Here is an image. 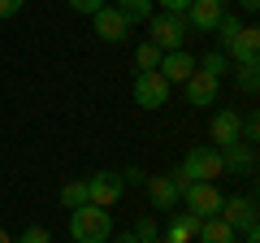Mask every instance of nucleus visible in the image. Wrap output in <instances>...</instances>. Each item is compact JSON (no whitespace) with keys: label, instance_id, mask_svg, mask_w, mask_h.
I'll return each instance as SVG.
<instances>
[{"label":"nucleus","instance_id":"nucleus-3","mask_svg":"<svg viewBox=\"0 0 260 243\" xmlns=\"http://www.w3.org/2000/svg\"><path fill=\"white\" fill-rule=\"evenodd\" d=\"M178 174H182L186 183H217V178H221V152H217L213 143L191 148L182 157V165H178Z\"/></svg>","mask_w":260,"mask_h":243},{"label":"nucleus","instance_id":"nucleus-34","mask_svg":"<svg viewBox=\"0 0 260 243\" xmlns=\"http://www.w3.org/2000/svg\"><path fill=\"white\" fill-rule=\"evenodd\" d=\"M217 5H221V9H225V5H230V0H217Z\"/></svg>","mask_w":260,"mask_h":243},{"label":"nucleus","instance_id":"nucleus-7","mask_svg":"<svg viewBox=\"0 0 260 243\" xmlns=\"http://www.w3.org/2000/svg\"><path fill=\"white\" fill-rule=\"evenodd\" d=\"M135 104L148 109V113L169 104V83L156 74V70H139V74H135Z\"/></svg>","mask_w":260,"mask_h":243},{"label":"nucleus","instance_id":"nucleus-5","mask_svg":"<svg viewBox=\"0 0 260 243\" xmlns=\"http://www.w3.org/2000/svg\"><path fill=\"white\" fill-rule=\"evenodd\" d=\"M83 183H87V204H100V208H113L121 200V191H126V183H121L117 169H95Z\"/></svg>","mask_w":260,"mask_h":243},{"label":"nucleus","instance_id":"nucleus-31","mask_svg":"<svg viewBox=\"0 0 260 243\" xmlns=\"http://www.w3.org/2000/svg\"><path fill=\"white\" fill-rule=\"evenodd\" d=\"M109 243H139V239H135V234H130V230H126V234H113V239H109Z\"/></svg>","mask_w":260,"mask_h":243},{"label":"nucleus","instance_id":"nucleus-19","mask_svg":"<svg viewBox=\"0 0 260 243\" xmlns=\"http://www.w3.org/2000/svg\"><path fill=\"white\" fill-rule=\"evenodd\" d=\"M195 66H200V70H204V74L208 78H217V83H221V78L225 74H230V56H225V52H204V56H195Z\"/></svg>","mask_w":260,"mask_h":243},{"label":"nucleus","instance_id":"nucleus-11","mask_svg":"<svg viewBox=\"0 0 260 243\" xmlns=\"http://www.w3.org/2000/svg\"><path fill=\"white\" fill-rule=\"evenodd\" d=\"M195 70H200V66H195V56L186 52V48H178V52H165V56H160V66H156V74L165 78L169 87H174V83H186V78H191Z\"/></svg>","mask_w":260,"mask_h":243},{"label":"nucleus","instance_id":"nucleus-8","mask_svg":"<svg viewBox=\"0 0 260 243\" xmlns=\"http://www.w3.org/2000/svg\"><path fill=\"white\" fill-rule=\"evenodd\" d=\"M208 139L213 148H230V143H243V117L234 109H217L213 122H208Z\"/></svg>","mask_w":260,"mask_h":243},{"label":"nucleus","instance_id":"nucleus-23","mask_svg":"<svg viewBox=\"0 0 260 243\" xmlns=\"http://www.w3.org/2000/svg\"><path fill=\"white\" fill-rule=\"evenodd\" d=\"M13 243H52V234H48V226H26Z\"/></svg>","mask_w":260,"mask_h":243},{"label":"nucleus","instance_id":"nucleus-17","mask_svg":"<svg viewBox=\"0 0 260 243\" xmlns=\"http://www.w3.org/2000/svg\"><path fill=\"white\" fill-rule=\"evenodd\" d=\"M195 243H239V234H234L221 217H204L200 230H195Z\"/></svg>","mask_w":260,"mask_h":243},{"label":"nucleus","instance_id":"nucleus-2","mask_svg":"<svg viewBox=\"0 0 260 243\" xmlns=\"http://www.w3.org/2000/svg\"><path fill=\"white\" fill-rule=\"evenodd\" d=\"M191 26H186L182 13H152L148 18V44H156L160 52H178L186 44Z\"/></svg>","mask_w":260,"mask_h":243},{"label":"nucleus","instance_id":"nucleus-14","mask_svg":"<svg viewBox=\"0 0 260 243\" xmlns=\"http://www.w3.org/2000/svg\"><path fill=\"white\" fill-rule=\"evenodd\" d=\"M221 152V174H256V148L251 143H230Z\"/></svg>","mask_w":260,"mask_h":243},{"label":"nucleus","instance_id":"nucleus-16","mask_svg":"<svg viewBox=\"0 0 260 243\" xmlns=\"http://www.w3.org/2000/svg\"><path fill=\"white\" fill-rule=\"evenodd\" d=\"M195 230H200V217L174 213V217L165 222V234H160V239H165V243H195Z\"/></svg>","mask_w":260,"mask_h":243},{"label":"nucleus","instance_id":"nucleus-12","mask_svg":"<svg viewBox=\"0 0 260 243\" xmlns=\"http://www.w3.org/2000/svg\"><path fill=\"white\" fill-rule=\"evenodd\" d=\"M182 87H186V100H191L195 109H213L217 96H221V83H217V78H208L204 70H195V74L186 78Z\"/></svg>","mask_w":260,"mask_h":243},{"label":"nucleus","instance_id":"nucleus-18","mask_svg":"<svg viewBox=\"0 0 260 243\" xmlns=\"http://www.w3.org/2000/svg\"><path fill=\"white\" fill-rule=\"evenodd\" d=\"M113 9H117L121 18L135 26V22H148V18H152V13H156V5H152V0H113Z\"/></svg>","mask_w":260,"mask_h":243},{"label":"nucleus","instance_id":"nucleus-27","mask_svg":"<svg viewBox=\"0 0 260 243\" xmlns=\"http://www.w3.org/2000/svg\"><path fill=\"white\" fill-rule=\"evenodd\" d=\"M152 5H160V13H186L191 9V0H152Z\"/></svg>","mask_w":260,"mask_h":243},{"label":"nucleus","instance_id":"nucleus-26","mask_svg":"<svg viewBox=\"0 0 260 243\" xmlns=\"http://www.w3.org/2000/svg\"><path fill=\"white\" fill-rule=\"evenodd\" d=\"M104 5H109V0H70V9H74V13H87V18H91L95 9H104Z\"/></svg>","mask_w":260,"mask_h":243},{"label":"nucleus","instance_id":"nucleus-24","mask_svg":"<svg viewBox=\"0 0 260 243\" xmlns=\"http://www.w3.org/2000/svg\"><path fill=\"white\" fill-rule=\"evenodd\" d=\"M130 234H135V239H156V234H160V226H156V217H139Z\"/></svg>","mask_w":260,"mask_h":243},{"label":"nucleus","instance_id":"nucleus-4","mask_svg":"<svg viewBox=\"0 0 260 243\" xmlns=\"http://www.w3.org/2000/svg\"><path fill=\"white\" fill-rule=\"evenodd\" d=\"M178 200L186 204V213H191V217L204 222V217H217V208H221L225 196L217 191V183H186V187L178 191Z\"/></svg>","mask_w":260,"mask_h":243},{"label":"nucleus","instance_id":"nucleus-22","mask_svg":"<svg viewBox=\"0 0 260 243\" xmlns=\"http://www.w3.org/2000/svg\"><path fill=\"white\" fill-rule=\"evenodd\" d=\"M260 66H239V92H247V96H256V87H260V74H256Z\"/></svg>","mask_w":260,"mask_h":243},{"label":"nucleus","instance_id":"nucleus-15","mask_svg":"<svg viewBox=\"0 0 260 243\" xmlns=\"http://www.w3.org/2000/svg\"><path fill=\"white\" fill-rule=\"evenodd\" d=\"M148 200H152V208H160V213L174 208L178 204V183L169 174H152L148 178Z\"/></svg>","mask_w":260,"mask_h":243},{"label":"nucleus","instance_id":"nucleus-32","mask_svg":"<svg viewBox=\"0 0 260 243\" xmlns=\"http://www.w3.org/2000/svg\"><path fill=\"white\" fill-rule=\"evenodd\" d=\"M0 243H13V234H9V230H5V226H0Z\"/></svg>","mask_w":260,"mask_h":243},{"label":"nucleus","instance_id":"nucleus-21","mask_svg":"<svg viewBox=\"0 0 260 243\" xmlns=\"http://www.w3.org/2000/svg\"><path fill=\"white\" fill-rule=\"evenodd\" d=\"M61 204H65V208H83V204H87V183H83V178L61 187Z\"/></svg>","mask_w":260,"mask_h":243},{"label":"nucleus","instance_id":"nucleus-10","mask_svg":"<svg viewBox=\"0 0 260 243\" xmlns=\"http://www.w3.org/2000/svg\"><path fill=\"white\" fill-rule=\"evenodd\" d=\"M91 22H95V35L104 39V44H121V39H130V22L121 18L113 5H104V9H95L91 13Z\"/></svg>","mask_w":260,"mask_h":243},{"label":"nucleus","instance_id":"nucleus-20","mask_svg":"<svg viewBox=\"0 0 260 243\" xmlns=\"http://www.w3.org/2000/svg\"><path fill=\"white\" fill-rule=\"evenodd\" d=\"M160 56H165V52H160L156 44H148V39H143V44L135 48V66H139V70H156V66H160Z\"/></svg>","mask_w":260,"mask_h":243},{"label":"nucleus","instance_id":"nucleus-30","mask_svg":"<svg viewBox=\"0 0 260 243\" xmlns=\"http://www.w3.org/2000/svg\"><path fill=\"white\" fill-rule=\"evenodd\" d=\"M239 9H243V13H256V9H260V0H239Z\"/></svg>","mask_w":260,"mask_h":243},{"label":"nucleus","instance_id":"nucleus-9","mask_svg":"<svg viewBox=\"0 0 260 243\" xmlns=\"http://www.w3.org/2000/svg\"><path fill=\"white\" fill-rule=\"evenodd\" d=\"M221 52L230 56V66H256V56H260V31L256 26H243Z\"/></svg>","mask_w":260,"mask_h":243},{"label":"nucleus","instance_id":"nucleus-33","mask_svg":"<svg viewBox=\"0 0 260 243\" xmlns=\"http://www.w3.org/2000/svg\"><path fill=\"white\" fill-rule=\"evenodd\" d=\"M139 243H165V239H160V234H156V239H139Z\"/></svg>","mask_w":260,"mask_h":243},{"label":"nucleus","instance_id":"nucleus-6","mask_svg":"<svg viewBox=\"0 0 260 243\" xmlns=\"http://www.w3.org/2000/svg\"><path fill=\"white\" fill-rule=\"evenodd\" d=\"M217 217H221L234 234H251L256 230V200L251 196H225L221 208H217Z\"/></svg>","mask_w":260,"mask_h":243},{"label":"nucleus","instance_id":"nucleus-29","mask_svg":"<svg viewBox=\"0 0 260 243\" xmlns=\"http://www.w3.org/2000/svg\"><path fill=\"white\" fill-rule=\"evenodd\" d=\"M121 183H130V187H135V183H148V174H143L139 165H130V169H121Z\"/></svg>","mask_w":260,"mask_h":243},{"label":"nucleus","instance_id":"nucleus-13","mask_svg":"<svg viewBox=\"0 0 260 243\" xmlns=\"http://www.w3.org/2000/svg\"><path fill=\"white\" fill-rule=\"evenodd\" d=\"M182 18H186V26H191V31L204 35V31H217V22L225 18V9L217 5V0H191V9H186Z\"/></svg>","mask_w":260,"mask_h":243},{"label":"nucleus","instance_id":"nucleus-25","mask_svg":"<svg viewBox=\"0 0 260 243\" xmlns=\"http://www.w3.org/2000/svg\"><path fill=\"white\" fill-rule=\"evenodd\" d=\"M256 135H260V122H256V113H247V117H243V143L256 148Z\"/></svg>","mask_w":260,"mask_h":243},{"label":"nucleus","instance_id":"nucleus-28","mask_svg":"<svg viewBox=\"0 0 260 243\" xmlns=\"http://www.w3.org/2000/svg\"><path fill=\"white\" fill-rule=\"evenodd\" d=\"M22 5H26V0H0V22L13 18V13H22Z\"/></svg>","mask_w":260,"mask_h":243},{"label":"nucleus","instance_id":"nucleus-1","mask_svg":"<svg viewBox=\"0 0 260 243\" xmlns=\"http://www.w3.org/2000/svg\"><path fill=\"white\" fill-rule=\"evenodd\" d=\"M70 234H74V243H109L113 239V213L100 204L70 208Z\"/></svg>","mask_w":260,"mask_h":243}]
</instances>
